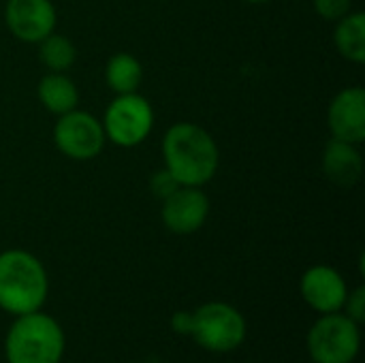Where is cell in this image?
I'll return each mask as SVG.
<instances>
[{"instance_id": "cell-11", "label": "cell", "mask_w": 365, "mask_h": 363, "mask_svg": "<svg viewBox=\"0 0 365 363\" xmlns=\"http://www.w3.org/2000/svg\"><path fill=\"white\" fill-rule=\"evenodd\" d=\"M327 128L334 139L361 145L365 139V90L342 88L327 107Z\"/></svg>"}, {"instance_id": "cell-2", "label": "cell", "mask_w": 365, "mask_h": 363, "mask_svg": "<svg viewBox=\"0 0 365 363\" xmlns=\"http://www.w3.org/2000/svg\"><path fill=\"white\" fill-rule=\"evenodd\" d=\"M49 295V276L43 261L24 248L0 252V310L19 317L43 310Z\"/></svg>"}, {"instance_id": "cell-3", "label": "cell", "mask_w": 365, "mask_h": 363, "mask_svg": "<svg viewBox=\"0 0 365 363\" xmlns=\"http://www.w3.org/2000/svg\"><path fill=\"white\" fill-rule=\"evenodd\" d=\"M64 351L62 325L43 310L15 317L4 338L6 363H62Z\"/></svg>"}, {"instance_id": "cell-21", "label": "cell", "mask_w": 365, "mask_h": 363, "mask_svg": "<svg viewBox=\"0 0 365 363\" xmlns=\"http://www.w3.org/2000/svg\"><path fill=\"white\" fill-rule=\"evenodd\" d=\"M246 2H250V4H265V2H269V0H246Z\"/></svg>"}, {"instance_id": "cell-6", "label": "cell", "mask_w": 365, "mask_h": 363, "mask_svg": "<svg viewBox=\"0 0 365 363\" xmlns=\"http://www.w3.org/2000/svg\"><path fill=\"white\" fill-rule=\"evenodd\" d=\"M109 143L130 150L141 145L154 131V107L139 94H115L101 118Z\"/></svg>"}, {"instance_id": "cell-19", "label": "cell", "mask_w": 365, "mask_h": 363, "mask_svg": "<svg viewBox=\"0 0 365 363\" xmlns=\"http://www.w3.org/2000/svg\"><path fill=\"white\" fill-rule=\"evenodd\" d=\"M180 188V184H178V180L163 167V169H158V171H154L152 173V178H150V190H152V195L158 199V201H163V199H167L173 190H178Z\"/></svg>"}, {"instance_id": "cell-17", "label": "cell", "mask_w": 365, "mask_h": 363, "mask_svg": "<svg viewBox=\"0 0 365 363\" xmlns=\"http://www.w3.org/2000/svg\"><path fill=\"white\" fill-rule=\"evenodd\" d=\"M314 13L325 21H338L353 11V0H312Z\"/></svg>"}, {"instance_id": "cell-10", "label": "cell", "mask_w": 365, "mask_h": 363, "mask_svg": "<svg viewBox=\"0 0 365 363\" xmlns=\"http://www.w3.org/2000/svg\"><path fill=\"white\" fill-rule=\"evenodd\" d=\"M299 293L308 308H312L319 315H331L342 312L349 295V285L336 267L312 265L302 274Z\"/></svg>"}, {"instance_id": "cell-1", "label": "cell", "mask_w": 365, "mask_h": 363, "mask_svg": "<svg viewBox=\"0 0 365 363\" xmlns=\"http://www.w3.org/2000/svg\"><path fill=\"white\" fill-rule=\"evenodd\" d=\"M165 169L180 186L203 188L220 167V150L210 131L195 122H175L163 137Z\"/></svg>"}, {"instance_id": "cell-7", "label": "cell", "mask_w": 365, "mask_h": 363, "mask_svg": "<svg viewBox=\"0 0 365 363\" xmlns=\"http://www.w3.org/2000/svg\"><path fill=\"white\" fill-rule=\"evenodd\" d=\"M53 143L66 158L86 163L105 150L107 137L101 120L77 107L64 116H58V122L53 124Z\"/></svg>"}, {"instance_id": "cell-18", "label": "cell", "mask_w": 365, "mask_h": 363, "mask_svg": "<svg viewBox=\"0 0 365 363\" xmlns=\"http://www.w3.org/2000/svg\"><path fill=\"white\" fill-rule=\"evenodd\" d=\"M342 312H344L349 319H353L357 325H364L365 323V287L364 285H359V287H355L353 291H349Z\"/></svg>"}, {"instance_id": "cell-13", "label": "cell", "mask_w": 365, "mask_h": 363, "mask_svg": "<svg viewBox=\"0 0 365 363\" xmlns=\"http://www.w3.org/2000/svg\"><path fill=\"white\" fill-rule=\"evenodd\" d=\"M36 98L49 113H53L58 118V116H64V113L77 109L79 88L66 73H49L47 71V75H43L36 83Z\"/></svg>"}, {"instance_id": "cell-20", "label": "cell", "mask_w": 365, "mask_h": 363, "mask_svg": "<svg viewBox=\"0 0 365 363\" xmlns=\"http://www.w3.org/2000/svg\"><path fill=\"white\" fill-rule=\"evenodd\" d=\"M171 329L178 336H188L190 338V332H192V310H178V312H173Z\"/></svg>"}, {"instance_id": "cell-12", "label": "cell", "mask_w": 365, "mask_h": 363, "mask_svg": "<svg viewBox=\"0 0 365 363\" xmlns=\"http://www.w3.org/2000/svg\"><path fill=\"white\" fill-rule=\"evenodd\" d=\"M321 167L325 178L338 188H353L364 173V156L357 143L329 139L323 148Z\"/></svg>"}, {"instance_id": "cell-8", "label": "cell", "mask_w": 365, "mask_h": 363, "mask_svg": "<svg viewBox=\"0 0 365 363\" xmlns=\"http://www.w3.org/2000/svg\"><path fill=\"white\" fill-rule=\"evenodd\" d=\"M210 212V197L199 186H180L160 201V220L175 235H192L203 229Z\"/></svg>"}, {"instance_id": "cell-4", "label": "cell", "mask_w": 365, "mask_h": 363, "mask_svg": "<svg viewBox=\"0 0 365 363\" xmlns=\"http://www.w3.org/2000/svg\"><path fill=\"white\" fill-rule=\"evenodd\" d=\"M248 334L244 315L227 302H207L192 310L190 338L210 353H233L237 351Z\"/></svg>"}, {"instance_id": "cell-14", "label": "cell", "mask_w": 365, "mask_h": 363, "mask_svg": "<svg viewBox=\"0 0 365 363\" xmlns=\"http://www.w3.org/2000/svg\"><path fill=\"white\" fill-rule=\"evenodd\" d=\"M334 45L338 53L351 64L365 62V13L351 11L342 19L334 21Z\"/></svg>"}, {"instance_id": "cell-5", "label": "cell", "mask_w": 365, "mask_h": 363, "mask_svg": "<svg viewBox=\"0 0 365 363\" xmlns=\"http://www.w3.org/2000/svg\"><path fill=\"white\" fill-rule=\"evenodd\" d=\"M306 349L314 363H353L361 351V325L344 312L321 315L308 329Z\"/></svg>"}, {"instance_id": "cell-9", "label": "cell", "mask_w": 365, "mask_h": 363, "mask_svg": "<svg viewBox=\"0 0 365 363\" xmlns=\"http://www.w3.org/2000/svg\"><path fill=\"white\" fill-rule=\"evenodd\" d=\"M4 26L21 43L36 45L58 26V11L51 0H6Z\"/></svg>"}, {"instance_id": "cell-16", "label": "cell", "mask_w": 365, "mask_h": 363, "mask_svg": "<svg viewBox=\"0 0 365 363\" xmlns=\"http://www.w3.org/2000/svg\"><path fill=\"white\" fill-rule=\"evenodd\" d=\"M36 45H38V60L49 73H66L77 62V47L66 34L53 30Z\"/></svg>"}, {"instance_id": "cell-15", "label": "cell", "mask_w": 365, "mask_h": 363, "mask_svg": "<svg viewBox=\"0 0 365 363\" xmlns=\"http://www.w3.org/2000/svg\"><path fill=\"white\" fill-rule=\"evenodd\" d=\"M105 83L115 94L139 92L143 83V64L128 51L113 53L105 64Z\"/></svg>"}]
</instances>
